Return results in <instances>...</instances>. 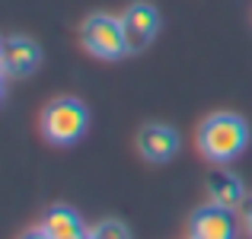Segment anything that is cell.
<instances>
[{"instance_id": "cell-12", "label": "cell", "mask_w": 252, "mask_h": 239, "mask_svg": "<svg viewBox=\"0 0 252 239\" xmlns=\"http://www.w3.org/2000/svg\"><path fill=\"white\" fill-rule=\"evenodd\" d=\"M19 239H51V236L45 233L42 227H38V230H29V233H23V236H19Z\"/></svg>"}, {"instance_id": "cell-2", "label": "cell", "mask_w": 252, "mask_h": 239, "mask_svg": "<svg viewBox=\"0 0 252 239\" xmlns=\"http://www.w3.org/2000/svg\"><path fill=\"white\" fill-rule=\"evenodd\" d=\"M90 124V112L77 99H55L48 109L42 112V131L51 144H77L86 134Z\"/></svg>"}, {"instance_id": "cell-16", "label": "cell", "mask_w": 252, "mask_h": 239, "mask_svg": "<svg viewBox=\"0 0 252 239\" xmlns=\"http://www.w3.org/2000/svg\"><path fill=\"white\" fill-rule=\"evenodd\" d=\"M0 48H3V42H0Z\"/></svg>"}, {"instance_id": "cell-4", "label": "cell", "mask_w": 252, "mask_h": 239, "mask_svg": "<svg viewBox=\"0 0 252 239\" xmlns=\"http://www.w3.org/2000/svg\"><path fill=\"white\" fill-rule=\"evenodd\" d=\"M122 29H125V42H128V51H144L150 42H154L157 29H160V16L150 3H134L122 13Z\"/></svg>"}, {"instance_id": "cell-1", "label": "cell", "mask_w": 252, "mask_h": 239, "mask_svg": "<svg viewBox=\"0 0 252 239\" xmlns=\"http://www.w3.org/2000/svg\"><path fill=\"white\" fill-rule=\"evenodd\" d=\"M249 128L240 115L233 112H217L198 128V150L214 163H230L246 150Z\"/></svg>"}, {"instance_id": "cell-13", "label": "cell", "mask_w": 252, "mask_h": 239, "mask_svg": "<svg viewBox=\"0 0 252 239\" xmlns=\"http://www.w3.org/2000/svg\"><path fill=\"white\" fill-rule=\"evenodd\" d=\"M74 239H90V233H80V236H74Z\"/></svg>"}, {"instance_id": "cell-6", "label": "cell", "mask_w": 252, "mask_h": 239, "mask_svg": "<svg viewBox=\"0 0 252 239\" xmlns=\"http://www.w3.org/2000/svg\"><path fill=\"white\" fill-rule=\"evenodd\" d=\"M233 236H236V227L227 208L208 204V208L191 214V239H233Z\"/></svg>"}, {"instance_id": "cell-15", "label": "cell", "mask_w": 252, "mask_h": 239, "mask_svg": "<svg viewBox=\"0 0 252 239\" xmlns=\"http://www.w3.org/2000/svg\"><path fill=\"white\" fill-rule=\"evenodd\" d=\"M90 239H96V236H93V233H90Z\"/></svg>"}, {"instance_id": "cell-7", "label": "cell", "mask_w": 252, "mask_h": 239, "mask_svg": "<svg viewBox=\"0 0 252 239\" xmlns=\"http://www.w3.org/2000/svg\"><path fill=\"white\" fill-rule=\"evenodd\" d=\"M137 150H141V156L150 159V163H166V159L176 156L179 137L166 124H147V128H141V134H137Z\"/></svg>"}, {"instance_id": "cell-3", "label": "cell", "mask_w": 252, "mask_h": 239, "mask_svg": "<svg viewBox=\"0 0 252 239\" xmlns=\"http://www.w3.org/2000/svg\"><path fill=\"white\" fill-rule=\"evenodd\" d=\"M80 42L90 55L105 58V61H118L128 55V42H125L122 19L109 16V13H93L80 26Z\"/></svg>"}, {"instance_id": "cell-10", "label": "cell", "mask_w": 252, "mask_h": 239, "mask_svg": "<svg viewBox=\"0 0 252 239\" xmlns=\"http://www.w3.org/2000/svg\"><path fill=\"white\" fill-rule=\"evenodd\" d=\"M93 236H96V239H131L128 227H125V223H118V220H102V223H96Z\"/></svg>"}, {"instance_id": "cell-9", "label": "cell", "mask_w": 252, "mask_h": 239, "mask_svg": "<svg viewBox=\"0 0 252 239\" xmlns=\"http://www.w3.org/2000/svg\"><path fill=\"white\" fill-rule=\"evenodd\" d=\"M42 230L51 239H74V236L86 233L80 217H77L70 208H51L48 214H45V220H42Z\"/></svg>"}, {"instance_id": "cell-11", "label": "cell", "mask_w": 252, "mask_h": 239, "mask_svg": "<svg viewBox=\"0 0 252 239\" xmlns=\"http://www.w3.org/2000/svg\"><path fill=\"white\" fill-rule=\"evenodd\" d=\"M240 208H243V223H246V230H249V236H252V198H249V201H243Z\"/></svg>"}, {"instance_id": "cell-14", "label": "cell", "mask_w": 252, "mask_h": 239, "mask_svg": "<svg viewBox=\"0 0 252 239\" xmlns=\"http://www.w3.org/2000/svg\"><path fill=\"white\" fill-rule=\"evenodd\" d=\"M0 92H3V74H0Z\"/></svg>"}, {"instance_id": "cell-5", "label": "cell", "mask_w": 252, "mask_h": 239, "mask_svg": "<svg viewBox=\"0 0 252 239\" xmlns=\"http://www.w3.org/2000/svg\"><path fill=\"white\" fill-rule=\"evenodd\" d=\"M38 61H42V51L32 38L13 35L0 48V74L3 77H29L38 67Z\"/></svg>"}, {"instance_id": "cell-8", "label": "cell", "mask_w": 252, "mask_h": 239, "mask_svg": "<svg viewBox=\"0 0 252 239\" xmlns=\"http://www.w3.org/2000/svg\"><path fill=\"white\" fill-rule=\"evenodd\" d=\"M208 198H211V204H217V208L233 210V208H240V204L246 201V191H243V182L233 176V172L217 169L214 176L208 179Z\"/></svg>"}]
</instances>
